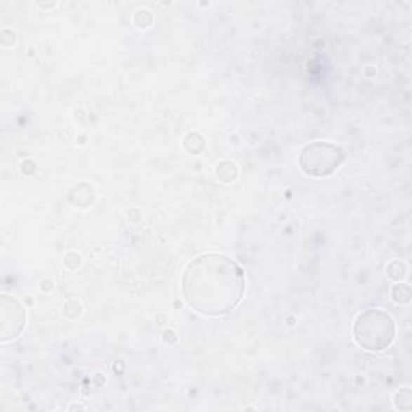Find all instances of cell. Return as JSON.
<instances>
[{
	"label": "cell",
	"instance_id": "cell-5",
	"mask_svg": "<svg viewBox=\"0 0 412 412\" xmlns=\"http://www.w3.org/2000/svg\"><path fill=\"white\" fill-rule=\"evenodd\" d=\"M394 408L399 411H411L412 409V397H411V390L409 388H403L394 394Z\"/></svg>",
	"mask_w": 412,
	"mask_h": 412
},
{
	"label": "cell",
	"instance_id": "cell-1",
	"mask_svg": "<svg viewBox=\"0 0 412 412\" xmlns=\"http://www.w3.org/2000/svg\"><path fill=\"white\" fill-rule=\"evenodd\" d=\"M245 293L241 267L219 253H205L187 265L182 295L203 316H224L237 307Z\"/></svg>",
	"mask_w": 412,
	"mask_h": 412
},
{
	"label": "cell",
	"instance_id": "cell-3",
	"mask_svg": "<svg viewBox=\"0 0 412 412\" xmlns=\"http://www.w3.org/2000/svg\"><path fill=\"white\" fill-rule=\"evenodd\" d=\"M342 148L331 142H312L300 153V168L310 178H327L343 163Z\"/></svg>",
	"mask_w": 412,
	"mask_h": 412
},
{
	"label": "cell",
	"instance_id": "cell-6",
	"mask_svg": "<svg viewBox=\"0 0 412 412\" xmlns=\"http://www.w3.org/2000/svg\"><path fill=\"white\" fill-rule=\"evenodd\" d=\"M392 295H393V301H394V303H399V305L408 303V301L411 300L409 287H408V285H404V284L394 285Z\"/></svg>",
	"mask_w": 412,
	"mask_h": 412
},
{
	"label": "cell",
	"instance_id": "cell-4",
	"mask_svg": "<svg viewBox=\"0 0 412 412\" xmlns=\"http://www.w3.org/2000/svg\"><path fill=\"white\" fill-rule=\"evenodd\" d=\"M25 326V307L13 296L2 295V298H0V338H2V342L5 343L20 337Z\"/></svg>",
	"mask_w": 412,
	"mask_h": 412
},
{
	"label": "cell",
	"instance_id": "cell-7",
	"mask_svg": "<svg viewBox=\"0 0 412 412\" xmlns=\"http://www.w3.org/2000/svg\"><path fill=\"white\" fill-rule=\"evenodd\" d=\"M387 274H388V276L392 277V279H394V280H401V279L404 277V274H406V267H404L403 263L393 261L392 265L388 266Z\"/></svg>",
	"mask_w": 412,
	"mask_h": 412
},
{
	"label": "cell",
	"instance_id": "cell-2",
	"mask_svg": "<svg viewBox=\"0 0 412 412\" xmlns=\"http://www.w3.org/2000/svg\"><path fill=\"white\" fill-rule=\"evenodd\" d=\"M394 335H397V322L385 311L371 307L356 317L353 337L362 350L372 353L387 350L393 343Z\"/></svg>",
	"mask_w": 412,
	"mask_h": 412
},
{
	"label": "cell",
	"instance_id": "cell-8",
	"mask_svg": "<svg viewBox=\"0 0 412 412\" xmlns=\"http://www.w3.org/2000/svg\"><path fill=\"white\" fill-rule=\"evenodd\" d=\"M71 409H84V406H81V404H73V406H69V411Z\"/></svg>",
	"mask_w": 412,
	"mask_h": 412
}]
</instances>
